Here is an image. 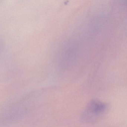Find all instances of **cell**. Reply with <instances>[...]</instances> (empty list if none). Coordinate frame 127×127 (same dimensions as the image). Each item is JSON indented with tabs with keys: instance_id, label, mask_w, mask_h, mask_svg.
<instances>
[{
	"instance_id": "1",
	"label": "cell",
	"mask_w": 127,
	"mask_h": 127,
	"mask_svg": "<svg viewBox=\"0 0 127 127\" xmlns=\"http://www.w3.org/2000/svg\"><path fill=\"white\" fill-rule=\"evenodd\" d=\"M107 108V104L104 102L97 99L92 100L88 104L82 115V118L84 120H88L93 117L102 114Z\"/></svg>"
},
{
	"instance_id": "2",
	"label": "cell",
	"mask_w": 127,
	"mask_h": 127,
	"mask_svg": "<svg viewBox=\"0 0 127 127\" xmlns=\"http://www.w3.org/2000/svg\"><path fill=\"white\" fill-rule=\"evenodd\" d=\"M125 3H126V5H127V0H126V1H125Z\"/></svg>"
}]
</instances>
